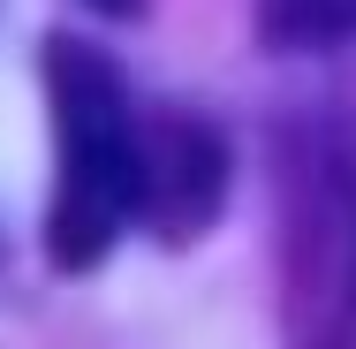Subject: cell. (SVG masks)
<instances>
[{
	"instance_id": "277c9868",
	"label": "cell",
	"mask_w": 356,
	"mask_h": 349,
	"mask_svg": "<svg viewBox=\"0 0 356 349\" xmlns=\"http://www.w3.org/2000/svg\"><path fill=\"white\" fill-rule=\"evenodd\" d=\"M258 31L281 54H326L356 38V0H258Z\"/></svg>"
},
{
	"instance_id": "7a4b0ae2",
	"label": "cell",
	"mask_w": 356,
	"mask_h": 349,
	"mask_svg": "<svg viewBox=\"0 0 356 349\" xmlns=\"http://www.w3.org/2000/svg\"><path fill=\"white\" fill-rule=\"evenodd\" d=\"M281 334L356 349V160L326 130H296L281 160Z\"/></svg>"
},
{
	"instance_id": "5b68a950",
	"label": "cell",
	"mask_w": 356,
	"mask_h": 349,
	"mask_svg": "<svg viewBox=\"0 0 356 349\" xmlns=\"http://www.w3.org/2000/svg\"><path fill=\"white\" fill-rule=\"evenodd\" d=\"M83 8H99V15H137L144 0H83Z\"/></svg>"
},
{
	"instance_id": "6da1fadb",
	"label": "cell",
	"mask_w": 356,
	"mask_h": 349,
	"mask_svg": "<svg viewBox=\"0 0 356 349\" xmlns=\"http://www.w3.org/2000/svg\"><path fill=\"white\" fill-rule=\"evenodd\" d=\"M46 107H54L46 251L61 274H91L122 243V228H144V114L122 69L69 31L46 38Z\"/></svg>"
},
{
	"instance_id": "3957f363",
	"label": "cell",
	"mask_w": 356,
	"mask_h": 349,
	"mask_svg": "<svg viewBox=\"0 0 356 349\" xmlns=\"http://www.w3.org/2000/svg\"><path fill=\"white\" fill-rule=\"evenodd\" d=\"M227 198V137L190 107L144 114V228L159 243H190Z\"/></svg>"
}]
</instances>
